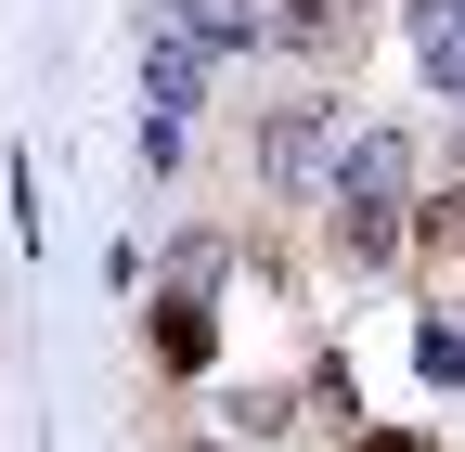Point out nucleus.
I'll use <instances>...</instances> for the list:
<instances>
[{
    "mask_svg": "<svg viewBox=\"0 0 465 452\" xmlns=\"http://www.w3.org/2000/svg\"><path fill=\"white\" fill-rule=\"evenodd\" d=\"M336 130H349V103H272L259 117V182L272 194H323V168H336Z\"/></svg>",
    "mask_w": 465,
    "mask_h": 452,
    "instance_id": "nucleus-1",
    "label": "nucleus"
},
{
    "mask_svg": "<svg viewBox=\"0 0 465 452\" xmlns=\"http://www.w3.org/2000/svg\"><path fill=\"white\" fill-rule=\"evenodd\" d=\"M323 194H349V207H401V194H414V130H336Z\"/></svg>",
    "mask_w": 465,
    "mask_h": 452,
    "instance_id": "nucleus-2",
    "label": "nucleus"
},
{
    "mask_svg": "<svg viewBox=\"0 0 465 452\" xmlns=\"http://www.w3.org/2000/svg\"><path fill=\"white\" fill-rule=\"evenodd\" d=\"M194 103H207V39H182L168 14H143V117L194 130Z\"/></svg>",
    "mask_w": 465,
    "mask_h": 452,
    "instance_id": "nucleus-3",
    "label": "nucleus"
},
{
    "mask_svg": "<svg viewBox=\"0 0 465 452\" xmlns=\"http://www.w3.org/2000/svg\"><path fill=\"white\" fill-rule=\"evenodd\" d=\"M259 39H272V52H311V65H336V52H362V0H259Z\"/></svg>",
    "mask_w": 465,
    "mask_h": 452,
    "instance_id": "nucleus-4",
    "label": "nucleus"
},
{
    "mask_svg": "<svg viewBox=\"0 0 465 452\" xmlns=\"http://www.w3.org/2000/svg\"><path fill=\"white\" fill-rule=\"evenodd\" d=\"M143 14H168L182 39H207V65H232V52H259V0H143Z\"/></svg>",
    "mask_w": 465,
    "mask_h": 452,
    "instance_id": "nucleus-5",
    "label": "nucleus"
},
{
    "mask_svg": "<svg viewBox=\"0 0 465 452\" xmlns=\"http://www.w3.org/2000/svg\"><path fill=\"white\" fill-rule=\"evenodd\" d=\"M336 220H323V246L349 259V271H388L401 259V233H414V220H401V207H349V194H323Z\"/></svg>",
    "mask_w": 465,
    "mask_h": 452,
    "instance_id": "nucleus-6",
    "label": "nucleus"
},
{
    "mask_svg": "<svg viewBox=\"0 0 465 452\" xmlns=\"http://www.w3.org/2000/svg\"><path fill=\"white\" fill-rule=\"evenodd\" d=\"M155 362H168V375H207V362H220V323H207L194 285H168V298H155Z\"/></svg>",
    "mask_w": 465,
    "mask_h": 452,
    "instance_id": "nucleus-7",
    "label": "nucleus"
},
{
    "mask_svg": "<svg viewBox=\"0 0 465 452\" xmlns=\"http://www.w3.org/2000/svg\"><path fill=\"white\" fill-rule=\"evenodd\" d=\"M414 65H427V91L465 103V0H414Z\"/></svg>",
    "mask_w": 465,
    "mask_h": 452,
    "instance_id": "nucleus-8",
    "label": "nucleus"
},
{
    "mask_svg": "<svg viewBox=\"0 0 465 452\" xmlns=\"http://www.w3.org/2000/svg\"><path fill=\"white\" fill-rule=\"evenodd\" d=\"M232 439H284V427H298V388H232Z\"/></svg>",
    "mask_w": 465,
    "mask_h": 452,
    "instance_id": "nucleus-9",
    "label": "nucleus"
},
{
    "mask_svg": "<svg viewBox=\"0 0 465 452\" xmlns=\"http://www.w3.org/2000/svg\"><path fill=\"white\" fill-rule=\"evenodd\" d=\"M220 271H232V233H182V246H168V285H194V298H207Z\"/></svg>",
    "mask_w": 465,
    "mask_h": 452,
    "instance_id": "nucleus-10",
    "label": "nucleus"
},
{
    "mask_svg": "<svg viewBox=\"0 0 465 452\" xmlns=\"http://www.w3.org/2000/svg\"><path fill=\"white\" fill-rule=\"evenodd\" d=\"M414 375L427 388H465V323H414Z\"/></svg>",
    "mask_w": 465,
    "mask_h": 452,
    "instance_id": "nucleus-11",
    "label": "nucleus"
},
{
    "mask_svg": "<svg viewBox=\"0 0 465 452\" xmlns=\"http://www.w3.org/2000/svg\"><path fill=\"white\" fill-rule=\"evenodd\" d=\"M349 452H452V439H427V427H349Z\"/></svg>",
    "mask_w": 465,
    "mask_h": 452,
    "instance_id": "nucleus-12",
    "label": "nucleus"
},
{
    "mask_svg": "<svg viewBox=\"0 0 465 452\" xmlns=\"http://www.w3.org/2000/svg\"><path fill=\"white\" fill-rule=\"evenodd\" d=\"M168 452H220V439H168Z\"/></svg>",
    "mask_w": 465,
    "mask_h": 452,
    "instance_id": "nucleus-13",
    "label": "nucleus"
},
{
    "mask_svg": "<svg viewBox=\"0 0 465 452\" xmlns=\"http://www.w3.org/2000/svg\"><path fill=\"white\" fill-rule=\"evenodd\" d=\"M452 168H465V130H452Z\"/></svg>",
    "mask_w": 465,
    "mask_h": 452,
    "instance_id": "nucleus-14",
    "label": "nucleus"
}]
</instances>
